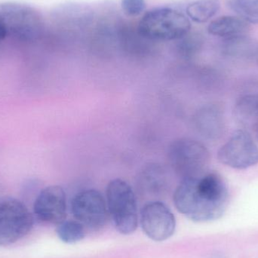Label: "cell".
Wrapping results in <instances>:
<instances>
[{"label": "cell", "instance_id": "cell-6", "mask_svg": "<svg viewBox=\"0 0 258 258\" xmlns=\"http://www.w3.org/2000/svg\"><path fill=\"white\" fill-rule=\"evenodd\" d=\"M0 24L8 34L21 39H35L43 30V21L37 11L13 2L0 3Z\"/></svg>", "mask_w": 258, "mask_h": 258}, {"label": "cell", "instance_id": "cell-23", "mask_svg": "<svg viewBox=\"0 0 258 258\" xmlns=\"http://www.w3.org/2000/svg\"><path fill=\"white\" fill-rule=\"evenodd\" d=\"M257 139H258V133H257Z\"/></svg>", "mask_w": 258, "mask_h": 258}, {"label": "cell", "instance_id": "cell-19", "mask_svg": "<svg viewBox=\"0 0 258 258\" xmlns=\"http://www.w3.org/2000/svg\"><path fill=\"white\" fill-rule=\"evenodd\" d=\"M162 171L160 167L155 165L147 168L141 176L144 186H149L151 191L159 190L166 181V176Z\"/></svg>", "mask_w": 258, "mask_h": 258}, {"label": "cell", "instance_id": "cell-5", "mask_svg": "<svg viewBox=\"0 0 258 258\" xmlns=\"http://www.w3.org/2000/svg\"><path fill=\"white\" fill-rule=\"evenodd\" d=\"M33 217L27 206L17 199L0 197V245H12L28 234Z\"/></svg>", "mask_w": 258, "mask_h": 258}, {"label": "cell", "instance_id": "cell-14", "mask_svg": "<svg viewBox=\"0 0 258 258\" xmlns=\"http://www.w3.org/2000/svg\"><path fill=\"white\" fill-rule=\"evenodd\" d=\"M258 42L248 34L240 35L223 39L221 50L223 54L231 58L248 60L255 59Z\"/></svg>", "mask_w": 258, "mask_h": 258}, {"label": "cell", "instance_id": "cell-3", "mask_svg": "<svg viewBox=\"0 0 258 258\" xmlns=\"http://www.w3.org/2000/svg\"><path fill=\"white\" fill-rule=\"evenodd\" d=\"M168 159L180 180L198 177L209 171L210 153L207 147L192 138H183L171 143Z\"/></svg>", "mask_w": 258, "mask_h": 258}, {"label": "cell", "instance_id": "cell-4", "mask_svg": "<svg viewBox=\"0 0 258 258\" xmlns=\"http://www.w3.org/2000/svg\"><path fill=\"white\" fill-rule=\"evenodd\" d=\"M106 201L116 230L121 234L133 233L138 225V204L131 185L122 179H113L107 184Z\"/></svg>", "mask_w": 258, "mask_h": 258}, {"label": "cell", "instance_id": "cell-22", "mask_svg": "<svg viewBox=\"0 0 258 258\" xmlns=\"http://www.w3.org/2000/svg\"><path fill=\"white\" fill-rule=\"evenodd\" d=\"M255 60H256V62H257V65H258V45H257V52H256Z\"/></svg>", "mask_w": 258, "mask_h": 258}, {"label": "cell", "instance_id": "cell-8", "mask_svg": "<svg viewBox=\"0 0 258 258\" xmlns=\"http://www.w3.org/2000/svg\"><path fill=\"white\" fill-rule=\"evenodd\" d=\"M71 211L77 221L92 229L101 228L108 218L106 199L95 189H84L76 194L71 201Z\"/></svg>", "mask_w": 258, "mask_h": 258}, {"label": "cell", "instance_id": "cell-17", "mask_svg": "<svg viewBox=\"0 0 258 258\" xmlns=\"http://www.w3.org/2000/svg\"><path fill=\"white\" fill-rule=\"evenodd\" d=\"M84 227L80 221L64 220L57 224L56 233L57 237L64 243H77L85 237Z\"/></svg>", "mask_w": 258, "mask_h": 258}, {"label": "cell", "instance_id": "cell-9", "mask_svg": "<svg viewBox=\"0 0 258 258\" xmlns=\"http://www.w3.org/2000/svg\"><path fill=\"white\" fill-rule=\"evenodd\" d=\"M140 220L141 228L146 236L155 242L167 240L175 231V217L162 202L146 203L141 209Z\"/></svg>", "mask_w": 258, "mask_h": 258}, {"label": "cell", "instance_id": "cell-10", "mask_svg": "<svg viewBox=\"0 0 258 258\" xmlns=\"http://www.w3.org/2000/svg\"><path fill=\"white\" fill-rule=\"evenodd\" d=\"M67 196L61 186L51 185L43 188L33 204V212L39 221L58 224L67 216Z\"/></svg>", "mask_w": 258, "mask_h": 258}, {"label": "cell", "instance_id": "cell-15", "mask_svg": "<svg viewBox=\"0 0 258 258\" xmlns=\"http://www.w3.org/2000/svg\"><path fill=\"white\" fill-rule=\"evenodd\" d=\"M220 9V0H197L186 7V12L194 22L203 24L215 17Z\"/></svg>", "mask_w": 258, "mask_h": 258}, {"label": "cell", "instance_id": "cell-7", "mask_svg": "<svg viewBox=\"0 0 258 258\" xmlns=\"http://www.w3.org/2000/svg\"><path fill=\"white\" fill-rule=\"evenodd\" d=\"M218 159L235 169H246L258 164V145L248 131L239 129L218 150Z\"/></svg>", "mask_w": 258, "mask_h": 258}, {"label": "cell", "instance_id": "cell-16", "mask_svg": "<svg viewBox=\"0 0 258 258\" xmlns=\"http://www.w3.org/2000/svg\"><path fill=\"white\" fill-rule=\"evenodd\" d=\"M227 6L248 24H258V0H227Z\"/></svg>", "mask_w": 258, "mask_h": 258}, {"label": "cell", "instance_id": "cell-13", "mask_svg": "<svg viewBox=\"0 0 258 258\" xmlns=\"http://www.w3.org/2000/svg\"><path fill=\"white\" fill-rule=\"evenodd\" d=\"M249 24L238 16L225 15L212 21L208 27L209 34L223 39L248 34Z\"/></svg>", "mask_w": 258, "mask_h": 258}, {"label": "cell", "instance_id": "cell-12", "mask_svg": "<svg viewBox=\"0 0 258 258\" xmlns=\"http://www.w3.org/2000/svg\"><path fill=\"white\" fill-rule=\"evenodd\" d=\"M233 115L242 129L258 133V94H248L238 98Z\"/></svg>", "mask_w": 258, "mask_h": 258}, {"label": "cell", "instance_id": "cell-18", "mask_svg": "<svg viewBox=\"0 0 258 258\" xmlns=\"http://www.w3.org/2000/svg\"><path fill=\"white\" fill-rule=\"evenodd\" d=\"M177 45L180 54L183 57L190 58L197 54L203 48L204 39L203 35L198 33H188L181 39Z\"/></svg>", "mask_w": 258, "mask_h": 258}, {"label": "cell", "instance_id": "cell-1", "mask_svg": "<svg viewBox=\"0 0 258 258\" xmlns=\"http://www.w3.org/2000/svg\"><path fill=\"white\" fill-rule=\"evenodd\" d=\"M177 210L196 223L212 222L227 211L230 192L224 179L216 171L180 180L173 194Z\"/></svg>", "mask_w": 258, "mask_h": 258}, {"label": "cell", "instance_id": "cell-2", "mask_svg": "<svg viewBox=\"0 0 258 258\" xmlns=\"http://www.w3.org/2000/svg\"><path fill=\"white\" fill-rule=\"evenodd\" d=\"M191 24L186 16L168 8L153 9L144 15L138 34L148 40H178L189 33Z\"/></svg>", "mask_w": 258, "mask_h": 258}, {"label": "cell", "instance_id": "cell-21", "mask_svg": "<svg viewBox=\"0 0 258 258\" xmlns=\"http://www.w3.org/2000/svg\"><path fill=\"white\" fill-rule=\"evenodd\" d=\"M8 33L5 27L0 24V41L3 40L7 36Z\"/></svg>", "mask_w": 258, "mask_h": 258}, {"label": "cell", "instance_id": "cell-20", "mask_svg": "<svg viewBox=\"0 0 258 258\" xmlns=\"http://www.w3.org/2000/svg\"><path fill=\"white\" fill-rule=\"evenodd\" d=\"M121 6L128 16H138L145 10L146 2L145 0H122Z\"/></svg>", "mask_w": 258, "mask_h": 258}, {"label": "cell", "instance_id": "cell-11", "mask_svg": "<svg viewBox=\"0 0 258 258\" xmlns=\"http://www.w3.org/2000/svg\"><path fill=\"white\" fill-rule=\"evenodd\" d=\"M195 124L197 130L204 138L219 139L225 131L224 110L216 104L204 106L197 112Z\"/></svg>", "mask_w": 258, "mask_h": 258}]
</instances>
